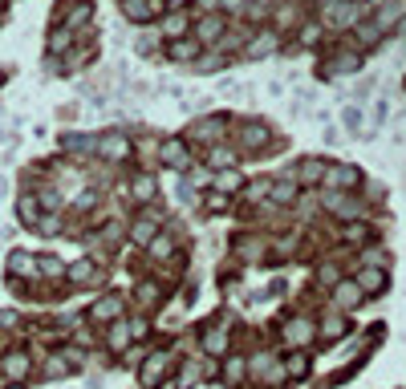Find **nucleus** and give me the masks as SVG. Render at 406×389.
<instances>
[{
    "mask_svg": "<svg viewBox=\"0 0 406 389\" xmlns=\"http://www.w3.org/2000/svg\"><path fill=\"white\" fill-rule=\"evenodd\" d=\"M264 142H268V126H264V122H248V126H244V134H240V146L260 150Z\"/></svg>",
    "mask_w": 406,
    "mask_h": 389,
    "instance_id": "obj_28",
    "label": "nucleus"
},
{
    "mask_svg": "<svg viewBox=\"0 0 406 389\" xmlns=\"http://www.w3.org/2000/svg\"><path fill=\"white\" fill-rule=\"evenodd\" d=\"M155 235H159V215L143 211V215H134V219H130V244L146 248V244H150Z\"/></svg>",
    "mask_w": 406,
    "mask_h": 389,
    "instance_id": "obj_8",
    "label": "nucleus"
},
{
    "mask_svg": "<svg viewBox=\"0 0 406 389\" xmlns=\"http://www.w3.org/2000/svg\"><path fill=\"white\" fill-rule=\"evenodd\" d=\"M167 53L175 57V61H192L195 53H199V41H183V37H175L167 45Z\"/></svg>",
    "mask_w": 406,
    "mask_h": 389,
    "instance_id": "obj_31",
    "label": "nucleus"
},
{
    "mask_svg": "<svg viewBox=\"0 0 406 389\" xmlns=\"http://www.w3.org/2000/svg\"><path fill=\"white\" fill-rule=\"evenodd\" d=\"M334 69H337V73H358V69H361V57H358V53H337Z\"/></svg>",
    "mask_w": 406,
    "mask_h": 389,
    "instance_id": "obj_39",
    "label": "nucleus"
},
{
    "mask_svg": "<svg viewBox=\"0 0 406 389\" xmlns=\"http://www.w3.org/2000/svg\"><path fill=\"white\" fill-rule=\"evenodd\" d=\"M268 191H272V179H252V183H244V199L248 203H260Z\"/></svg>",
    "mask_w": 406,
    "mask_h": 389,
    "instance_id": "obj_33",
    "label": "nucleus"
},
{
    "mask_svg": "<svg viewBox=\"0 0 406 389\" xmlns=\"http://www.w3.org/2000/svg\"><path fill=\"white\" fill-rule=\"evenodd\" d=\"M236 252L244 255V260H260L268 248H264V239H236Z\"/></svg>",
    "mask_w": 406,
    "mask_h": 389,
    "instance_id": "obj_37",
    "label": "nucleus"
},
{
    "mask_svg": "<svg viewBox=\"0 0 406 389\" xmlns=\"http://www.w3.org/2000/svg\"><path fill=\"white\" fill-rule=\"evenodd\" d=\"M130 341H134V333H130V324L126 321L106 324V349H110V353H126V344Z\"/></svg>",
    "mask_w": 406,
    "mask_h": 389,
    "instance_id": "obj_16",
    "label": "nucleus"
},
{
    "mask_svg": "<svg viewBox=\"0 0 406 389\" xmlns=\"http://www.w3.org/2000/svg\"><path fill=\"white\" fill-rule=\"evenodd\" d=\"M41 215H45V211H41V203H37V195H21V199H17V219H21L24 228L37 231Z\"/></svg>",
    "mask_w": 406,
    "mask_h": 389,
    "instance_id": "obj_17",
    "label": "nucleus"
},
{
    "mask_svg": "<svg viewBox=\"0 0 406 389\" xmlns=\"http://www.w3.org/2000/svg\"><path fill=\"white\" fill-rule=\"evenodd\" d=\"M13 328H21V317L13 308H0V333H13Z\"/></svg>",
    "mask_w": 406,
    "mask_h": 389,
    "instance_id": "obj_43",
    "label": "nucleus"
},
{
    "mask_svg": "<svg viewBox=\"0 0 406 389\" xmlns=\"http://www.w3.org/2000/svg\"><path fill=\"white\" fill-rule=\"evenodd\" d=\"M130 195H134V203H155V195H159V183H155V175H134V183H130Z\"/></svg>",
    "mask_w": 406,
    "mask_h": 389,
    "instance_id": "obj_22",
    "label": "nucleus"
},
{
    "mask_svg": "<svg viewBox=\"0 0 406 389\" xmlns=\"http://www.w3.org/2000/svg\"><path fill=\"white\" fill-rule=\"evenodd\" d=\"M313 337H317V324L313 321H305V317H292V321L281 328V341L285 344H292V349H301V344H309Z\"/></svg>",
    "mask_w": 406,
    "mask_h": 389,
    "instance_id": "obj_6",
    "label": "nucleus"
},
{
    "mask_svg": "<svg viewBox=\"0 0 406 389\" xmlns=\"http://www.w3.org/2000/svg\"><path fill=\"white\" fill-rule=\"evenodd\" d=\"M276 45H281V33L260 29V33H256V41H248V45H244V53H248V57H268Z\"/></svg>",
    "mask_w": 406,
    "mask_h": 389,
    "instance_id": "obj_18",
    "label": "nucleus"
},
{
    "mask_svg": "<svg viewBox=\"0 0 406 389\" xmlns=\"http://www.w3.org/2000/svg\"><path fill=\"white\" fill-rule=\"evenodd\" d=\"M167 369H171V353H155V357H150V361H146L143 369H139V381H143L146 389L163 386V377H167Z\"/></svg>",
    "mask_w": 406,
    "mask_h": 389,
    "instance_id": "obj_10",
    "label": "nucleus"
},
{
    "mask_svg": "<svg viewBox=\"0 0 406 389\" xmlns=\"http://www.w3.org/2000/svg\"><path fill=\"white\" fill-rule=\"evenodd\" d=\"M281 365H285V377H305L309 373V357L305 353H288Z\"/></svg>",
    "mask_w": 406,
    "mask_h": 389,
    "instance_id": "obj_32",
    "label": "nucleus"
},
{
    "mask_svg": "<svg viewBox=\"0 0 406 389\" xmlns=\"http://www.w3.org/2000/svg\"><path fill=\"white\" fill-rule=\"evenodd\" d=\"M244 373H248V361L244 357H228V365H224V377L236 386V381H244Z\"/></svg>",
    "mask_w": 406,
    "mask_h": 389,
    "instance_id": "obj_38",
    "label": "nucleus"
},
{
    "mask_svg": "<svg viewBox=\"0 0 406 389\" xmlns=\"http://www.w3.org/2000/svg\"><path fill=\"white\" fill-rule=\"evenodd\" d=\"M163 33H167L171 41H175V37H183V33H187V13H179V8L167 13V17H163Z\"/></svg>",
    "mask_w": 406,
    "mask_h": 389,
    "instance_id": "obj_30",
    "label": "nucleus"
},
{
    "mask_svg": "<svg viewBox=\"0 0 406 389\" xmlns=\"http://www.w3.org/2000/svg\"><path fill=\"white\" fill-rule=\"evenodd\" d=\"M122 13L130 21H150V17H159V4L155 0H122Z\"/></svg>",
    "mask_w": 406,
    "mask_h": 389,
    "instance_id": "obj_24",
    "label": "nucleus"
},
{
    "mask_svg": "<svg viewBox=\"0 0 406 389\" xmlns=\"http://www.w3.org/2000/svg\"><path fill=\"white\" fill-rule=\"evenodd\" d=\"M70 45H73V33H70V29H57V33L49 37V53H65Z\"/></svg>",
    "mask_w": 406,
    "mask_h": 389,
    "instance_id": "obj_41",
    "label": "nucleus"
},
{
    "mask_svg": "<svg viewBox=\"0 0 406 389\" xmlns=\"http://www.w3.org/2000/svg\"><path fill=\"white\" fill-rule=\"evenodd\" d=\"M317 337H321V341H337V337H345V317H341V312L321 317V324H317Z\"/></svg>",
    "mask_w": 406,
    "mask_h": 389,
    "instance_id": "obj_25",
    "label": "nucleus"
},
{
    "mask_svg": "<svg viewBox=\"0 0 406 389\" xmlns=\"http://www.w3.org/2000/svg\"><path fill=\"white\" fill-rule=\"evenodd\" d=\"M203 377V361H187V369L179 373V389H187V386H195Z\"/></svg>",
    "mask_w": 406,
    "mask_h": 389,
    "instance_id": "obj_40",
    "label": "nucleus"
},
{
    "mask_svg": "<svg viewBox=\"0 0 406 389\" xmlns=\"http://www.w3.org/2000/svg\"><path fill=\"white\" fill-rule=\"evenodd\" d=\"M321 183L329 186V191H354V186L361 183V170L358 166H350V162H329Z\"/></svg>",
    "mask_w": 406,
    "mask_h": 389,
    "instance_id": "obj_2",
    "label": "nucleus"
},
{
    "mask_svg": "<svg viewBox=\"0 0 406 389\" xmlns=\"http://www.w3.org/2000/svg\"><path fill=\"white\" fill-rule=\"evenodd\" d=\"M358 288L366 292V296L386 292V272H382V268H366V272H358Z\"/></svg>",
    "mask_w": 406,
    "mask_h": 389,
    "instance_id": "obj_27",
    "label": "nucleus"
},
{
    "mask_svg": "<svg viewBox=\"0 0 406 389\" xmlns=\"http://www.w3.org/2000/svg\"><path fill=\"white\" fill-rule=\"evenodd\" d=\"M122 317V296L118 292H106V296H97L90 304V312H86V321L90 324H114Z\"/></svg>",
    "mask_w": 406,
    "mask_h": 389,
    "instance_id": "obj_5",
    "label": "nucleus"
},
{
    "mask_svg": "<svg viewBox=\"0 0 406 389\" xmlns=\"http://www.w3.org/2000/svg\"><path fill=\"white\" fill-rule=\"evenodd\" d=\"M240 186H244V179L236 175V166H228V170H212V191L232 195V191H240Z\"/></svg>",
    "mask_w": 406,
    "mask_h": 389,
    "instance_id": "obj_23",
    "label": "nucleus"
},
{
    "mask_svg": "<svg viewBox=\"0 0 406 389\" xmlns=\"http://www.w3.org/2000/svg\"><path fill=\"white\" fill-rule=\"evenodd\" d=\"M65 280L77 284V288H86V284H97L102 280V268H97V260H73L70 268H65Z\"/></svg>",
    "mask_w": 406,
    "mask_h": 389,
    "instance_id": "obj_12",
    "label": "nucleus"
},
{
    "mask_svg": "<svg viewBox=\"0 0 406 389\" xmlns=\"http://www.w3.org/2000/svg\"><path fill=\"white\" fill-rule=\"evenodd\" d=\"M366 239H370V228L366 223H350V228L341 231V244H350V248H361Z\"/></svg>",
    "mask_w": 406,
    "mask_h": 389,
    "instance_id": "obj_34",
    "label": "nucleus"
},
{
    "mask_svg": "<svg viewBox=\"0 0 406 389\" xmlns=\"http://www.w3.org/2000/svg\"><path fill=\"white\" fill-rule=\"evenodd\" d=\"M163 300V288L159 284H139V308H155Z\"/></svg>",
    "mask_w": 406,
    "mask_h": 389,
    "instance_id": "obj_36",
    "label": "nucleus"
},
{
    "mask_svg": "<svg viewBox=\"0 0 406 389\" xmlns=\"http://www.w3.org/2000/svg\"><path fill=\"white\" fill-rule=\"evenodd\" d=\"M73 373V361L65 353H45V361H41V377L49 381H61V377H70Z\"/></svg>",
    "mask_w": 406,
    "mask_h": 389,
    "instance_id": "obj_15",
    "label": "nucleus"
},
{
    "mask_svg": "<svg viewBox=\"0 0 406 389\" xmlns=\"http://www.w3.org/2000/svg\"><path fill=\"white\" fill-rule=\"evenodd\" d=\"M228 337H232V324L228 321H208V328L199 333L203 353H208V357H224V353H228Z\"/></svg>",
    "mask_w": 406,
    "mask_h": 389,
    "instance_id": "obj_3",
    "label": "nucleus"
},
{
    "mask_svg": "<svg viewBox=\"0 0 406 389\" xmlns=\"http://www.w3.org/2000/svg\"><path fill=\"white\" fill-rule=\"evenodd\" d=\"M317 280H321V284H329V288H334L337 280H341V272H337V264H334V260H325V264H321V272H317Z\"/></svg>",
    "mask_w": 406,
    "mask_h": 389,
    "instance_id": "obj_42",
    "label": "nucleus"
},
{
    "mask_svg": "<svg viewBox=\"0 0 406 389\" xmlns=\"http://www.w3.org/2000/svg\"><path fill=\"white\" fill-rule=\"evenodd\" d=\"M29 373H33V357H29L24 349H13V353H4V357H0V377H4L8 386L29 381Z\"/></svg>",
    "mask_w": 406,
    "mask_h": 389,
    "instance_id": "obj_1",
    "label": "nucleus"
},
{
    "mask_svg": "<svg viewBox=\"0 0 406 389\" xmlns=\"http://www.w3.org/2000/svg\"><path fill=\"white\" fill-rule=\"evenodd\" d=\"M90 13H94V8H90V0H81V4H77V8H70V17H65V24H61V29H77V24H86L90 21Z\"/></svg>",
    "mask_w": 406,
    "mask_h": 389,
    "instance_id": "obj_35",
    "label": "nucleus"
},
{
    "mask_svg": "<svg viewBox=\"0 0 406 389\" xmlns=\"http://www.w3.org/2000/svg\"><path fill=\"white\" fill-rule=\"evenodd\" d=\"M321 203H325V211H334L337 219H354V215H361V203L358 199H350L345 191H329V195H321Z\"/></svg>",
    "mask_w": 406,
    "mask_h": 389,
    "instance_id": "obj_9",
    "label": "nucleus"
},
{
    "mask_svg": "<svg viewBox=\"0 0 406 389\" xmlns=\"http://www.w3.org/2000/svg\"><path fill=\"white\" fill-rule=\"evenodd\" d=\"M224 8H232V13H236V8H244V0H224Z\"/></svg>",
    "mask_w": 406,
    "mask_h": 389,
    "instance_id": "obj_44",
    "label": "nucleus"
},
{
    "mask_svg": "<svg viewBox=\"0 0 406 389\" xmlns=\"http://www.w3.org/2000/svg\"><path fill=\"white\" fill-rule=\"evenodd\" d=\"M192 134L199 138V142H219V138H224V118H199V122H195L192 126Z\"/></svg>",
    "mask_w": 406,
    "mask_h": 389,
    "instance_id": "obj_20",
    "label": "nucleus"
},
{
    "mask_svg": "<svg viewBox=\"0 0 406 389\" xmlns=\"http://www.w3.org/2000/svg\"><path fill=\"white\" fill-rule=\"evenodd\" d=\"M159 162L171 166V170H187V166H192L187 142H183V138H163V142H159Z\"/></svg>",
    "mask_w": 406,
    "mask_h": 389,
    "instance_id": "obj_4",
    "label": "nucleus"
},
{
    "mask_svg": "<svg viewBox=\"0 0 406 389\" xmlns=\"http://www.w3.org/2000/svg\"><path fill=\"white\" fill-rule=\"evenodd\" d=\"M219 37H224V17H203L195 24V41L199 45H215Z\"/></svg>",
    "mask_w": 406,
    "mask_h": 389,
    "instance_id": "obj_19",
    "label": "nucleus"
},
{
    "mask_svg": "<svg viewBox=\"0 0 406 389\" xmlns=\"http://www.w3.org/2000/svg\"><path fill=\"white\" fill-rule=\"evenodd\" d=\"M325 159H301L297 170H288V179H297V186H309V183H321L325 179Z\"/></svg>",
    "mask_w": 406,
    "mask_h": 389,
    "instance_id": "obj_13",
    "label": "nucleus"
},
{
    "mask_svg": "<svg viewBox=\"0 0 406 389\" xmlns=\"http://www.w3.org/2000/svg\"><path fill=\"white\" fill-rule=\"evenodd\" d=\"M361 300H366V292L358 288V280H337V284H334V304H337V312H354Z\"/></svg>",
    "mask_w": 406,
    "mask_h": 389,
    "instance_id": "obj_7",
    "label": "nucleus"
},
{
    "mask_svg": "<svg viewBox=\"0 0 406 389\" xmlns=\"http://www.w3.org/2000/svg\"><path fill=\"white\" fill-rule=\"evenodd\" d=\"M94 146H97V154H102L106 162H122L126 154H130V142H126L122 134H102Z\"/></svg>",
    "mask_w": 406,
    "mask_h": 389,
    "instance_id": "obj_14",
    "label": "nucleus"
},
{
    "mask_svg": "<svg viewBox=\"0 0 406 389\" xmlns=\"http://www.w3.org/2000/svg\"><path fill=\"white\" fill-rule=\"evenodd\" d=\"M37 276L41 280H65V264L57 255H37Z\"/></svg>",
    "mask_w": 406,
    "mask_h": 389,
    "instance_id": "obj_29",
    "label": "nucleus"
},
{
    "mask_svg": "<svg viewBox=\"0 0 406 389\" xmlns=\"http://www.w3.org/2000/svg\"><path fill=\"white\" fill-rule=\"evenodd\" d=\"M4 268H8L13 280H41L37 276V255L33 252H8V264Z\"/></svg>",
    "mask_w": 406,
    "mask_h": 389,
    "instance_id": "obj_11",
    "label": "nucleus"
},
{
    "mask_svg": "<svg viewBox=\"0 0 406 389\" xmlns=\"http://www.w3.org/2000/svg\"><path fill=\"white\" fill-rule=\"evenodd\" d=\"M171 255H175V239L159 231V235H155V239L146 244V260H155V264H167Z\"/></svg>",
    "mask_w": 406,
    "mask_h": 389,
    "instance_id": "obj_21",
    "label": "nucleus"
},
{
    "mask_svg": "<svg viewBox=\"0 0 406 389\" xmlns=\"http://www.w3.org/2000/svg\"><path fill=\"white\" fill-rule=\"evenodd\" d=\"M236 159H240V150H236V146H224V142L208 150V162H212V170H228V166H236Z\"/></svg>",
    "mask_w": 406,
    "mask_h": 389,
    "instance_id": "obj_26",
    "label": "nucleus"
}]
</instances>
